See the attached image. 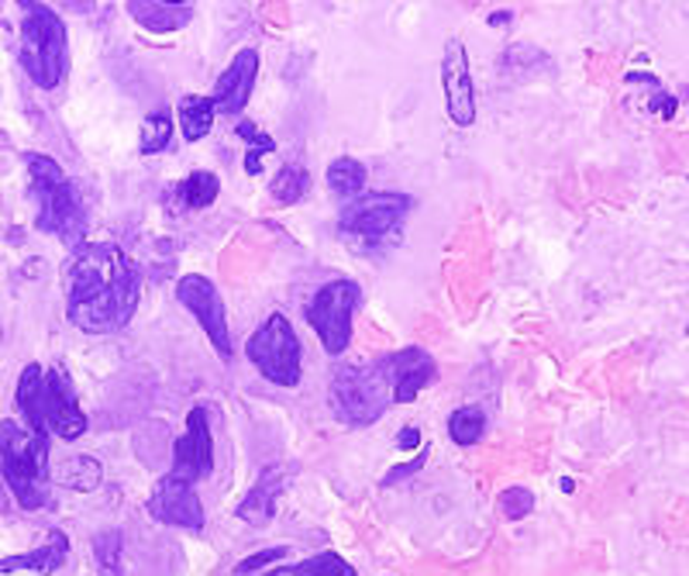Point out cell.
I'll list each match as a JSON object with an SVG mask.
<instances>
[{"label": "cell", "mask_w": 689, "mask_h": 576, "mask_svg": "<svg viewBox=\"0 0 689 576\" xmlns=\"http://www.w3.org/2000/svg\"><path fill=\"white\" fill-rule=\"evenodd\" d=\"M141 283L135 263L118 245H80L69 263V325L87 335H111L138 311Z\"/></svg>", "instance_id": "obj_1"}, {"label": "cell", "mask_w": 689, "mask_h": 576, "mask_svg": "<svg viewBox=\"0 0 689 576\" xmlns=\"http://www.w3.org/2000/svg\"><path fill=\"white\" fill-rule=\"evenodd\" d=\"M28 176H31V197L39 201V214H35V228L46 235H59L62 245L80 248L87 235V207L77 194V187L69 184L66 169L49 159L31 153L24 156Z\"/></svg>", "instance_id": "obj_2"}, {"label": "cell", "mask_w": 689, "mask_h": 576, "mask_svg": "<svg viewBox=\"0 0 689 576\" xmlns=\"http://www.w3.org/2000/svg\"><path fill=\"white\" fill-rule=\"evenodd\" d=\"M49 442L21 421H0V477L24 511H42L49 504Z\"/></svg>", "instance_id": "obj_3"}, {"label": "cell", "mask_w": 689, "mask_h": 576, "mask_svg": "<svg viewBox=\"0 0 689 576\" xmlns=\"http://www.w3.org/2000/svg\"><path fill=\"white\" fill-rule=\"evenodd\" d=\"M21 66L35 87L56 90L69 69L66 25L49 4H24L21 18Z\"/></svg>", "instance_id": "obj_4"}, {"label": "cell", "mask_w": 689, "mask_h": 576, "mask_svg": "<svg viewBox=\"0 0 689 576\" xmlns=\"http://www.w3.org/2000/svg\"><path fill=\"white\" fill-rule=\"evenodd\" d=\"M328 393H332L335 418L352 424V428H370L393 408V393H390V383H386L380 363L342 367L335 373Z\"/></svg>", "instance_id": "obj_5"}, {"label": "cell", "mask_w": 689, "mask_h": 576, "mask_svg": "<svg viewBox=\"0 0 689 576\" xmlns=\"http://www.w3.org/2000/svg\"><path fill=\"white\" fill-rule=\"evenodd\" d=\"M245 355H248V363L256 367L269 383H276V387H297L301 383L304 352H301L297 329L289 325L286 314L273 311L263 321V325L248 335Z\"/></svg>", "instance_id": "obj_6"}, {"label": "cell", "mask_w": 689, "mask_h": 576, "mask_svg": "<svg viewBox=\"0 0 689 576\" xmlns=\"http://www.w3.org/2000/svg\"><path fill=\"white\" fill-rule=\"evenodd\" d=\"M362 304L355 280H332L307 301V321L328 355H342L352 345V318Z\"/></svg>", "instance_id": "obj_7"}, {"label": "cell", "mask_w": 689, "mask_h": 576, "mask_svg": "<svg viewBox=\"0 0 689 576\" xmlns=\"http://www.w3.org/2000/svg\"><path fill=\"white\" fill-rule=\"evenodd\" d=\"M414 211V201L407 194H362L355 197L338 218V228L362 242H383L386 235H396Z\"/></svg>", "instance_id": "obj_8"}, {"label": "cell", "mask_w": 689, "mask_h": 576, "mask_svg": "<svg viewBox=\"0 0 689 576\" xmlns=\"http://www.w3.org/2000/svg\"><path fill=\"white\" fill-rule=\"evenodd\" d=\"M176 301L197 318V325L210 339L214 352L228 363V359H232V335H228L225 301H222V294H217V286L207 276L190 273V276H184V280L176 283Z\"/></svg>", "instance_id": "obj_9"}, {"label": "cell", "mask_w": 689, "mask_h": 576, "mask_svg": "<svg viewBox=\"0 0 689 576\" xmlns=\"http://www.w3.org/2000/svg\"><path fill=\"white\" fill-rule=\"evenodd\" d=\"M214 474V436H210V418L204 408L187 411V431L173 442V466L169 477L179 484H197Z\"/></svg>", "instance_id": "obj_10"}, {"label": "cell", "mask_w": 689, "mask_h": 576, "mask_svg": "<svg viewBox=\"0 0 689 576\" xmlns=\"http://www.w3.org/2000/svg\"><path fill=\"white\" fill-rule=\"evenodd\" d=\"M42 401H46V428L49 436H59L62 442H77L87 431V414L77 401V390L62 367H52L42 373Z\"/></svg>", "instance_id": "obj_11"}, {"label": "cell", "mask_w": 689, "mask_h": 576, "mask_svg": "<svg viewBox=\"0 0 689 576\" xmlns=\"http://www.w3.org/2000/svg\"><path fill=\"white\" fill-rule=\"evenodd\" d=\"M442 90H445V111L452 125L469 128L476 121V87L473 69H469V49L462 39H449L442 56Z\"/></svg>", "instance_id": "obj_12"}, {"label": "cell", "mask_w": 689, "mask_h": 576, "mask_svg": "<svg viewBox=\"0 0 689 576\" xmlns=\"http://www.w3.org/2000/svg\"><path fill=\"white\" fill-rule=\"evenodd\" d=\"M380 367H383V377L390 383L393 404L417 401V393L427 383H434V377H439V367H434L431 352H424L421 345H407L401 352H390L386 359H380Z\"/></svg>", "instance_id": "obj_13"}, {"label": "cell", "mask_w": 689, "mask_h": 576, "mask_svg": "<svg viewBox=\"0 0 689 576\" xmlns=\"http://www.w3.org/2000/svg\"><path fill=\"white\" fill-rule=\"evenodd\" d=\"M149 515L159 525L187 528V531H204V504L190 484H179L173 477L159 480L152 497H149Z\"/></svg>", "instance_id": "obj_14"}, {"label": "cell", "mask_w": 689, "mask_h": 576, "mask_svg": "<svg viewBox=\"0 0 689 576\" xmlns=\"http://www.w3.org/2000/svg\"><path fill=\"white\" fill-rule=\"evenodd\" d=\"M256 77H259V52L256 49H242L222 77L214 84V111H222L228 118L242 115L248 107V97H252V87H256Z\"/></svg>", "instance_id": "obj_15"}, {"label": "cell", "mask_w": 689, "mask_h": 576, "mask_svg": "<svg viewBox=\"0 0 689 576\" xmlns=\"http://www.w3.org/2000/svg\"><path fill=\"white\" fill-rule=\"evenodd\" d=\"M286 487V470L283 466H266V470L259 474V480L248 487V494L242 497L238 504V518L256 525V528H266L276 515V500Z\"/></svg>", "instance_id": "obj_16"}, {"label": "cell", "mask_w": 689, "mask_h": 576, "mask_svg": "<svg viewBox=\"0 0 689 576\" xmlns=\"http://www.w3.org/2000/svg\"><path fill=\"white\" fill-rule=\"evenodd\" d=\"M66 559H69V538H66V531L52 528L39 549L0 559V573H21V569H28V573H39V576H52V573H59V569L66 566Z\"/></svg>", "instance_id": "obj_17"}, {"label": "cell", "mask_w": 689, "mask_h": 576, "mask_svg": "<svg viewBox=\"0 0 689 576\" xmlns=\"http://www.w3.org/2000/svg\"><path fill=\"white\" fill-rule=\"evenodd\" d=\"M128 14L152 35H169L179 31L194 21V4L190 0H179V4H169V0H131L125 4Z\"/></svg>", "instance_id": "obj_18"}, {"label": "cell", "mask_w": 689, "mask_h": 576, "mask_svg": "<svg viewBox=\"0 0 689 576\" xmlns=\"http://www.w3.org/2000/svg\"><path fill=\"white\" fill-rule=\"evenodd\" d=\"M42 367L39 363H28L18 377V411L24 418V428H31L35 436H49L46 428V401H42Z\"/></svg>", "instance_id": "obj_19"}, {"label": "cell", "mask_w": 689, "mask_h": 576, "mask_svg": "<svg viewBox=\"0 0 689 576\" xmlns=\"http://www.w3.org/2000/svg\"><path fill=\"white\" fill-rule=\"evenodd\" d=\"M49 480L66 487V490L90 494L104 484V466L93 456H69L56 466V470H49Z\"/></svg>", "instance_id": "obj_20"}, {"label": "cell", "mask_w": 689, "mask_h": 576, "mask_svg": "<svg viewBox=\"0 0 689 576\" xmlns=\"http://www.w3.org/2000/svg\"><path fill=\"white\" fill-rule=\"evenodd\" d=\"M214 118H217L214 100H210V97H200V94H190V97L179 100L173 121H179V131H184L187 141H200L204 135H210Z\"/></svg>", "instance_id": "obj_21"}, {"label": "cell", "mask_w": 689, "mask_h": 576, "mask_svg": "<svg viewBox=\"0 0 689 576\" xmlns=\"http://www.w3.org/2000/svg\"><path fill=\"white\" fill-rule=\"evenodd\" d=\"M328 187L335 197L342 201H355L362 197V191H366V166H362L358 159L352 156H342L328 166Z\"/></svg>", "instance_id": "obj_22"}, {"label": "cell", "mask_w": 689, "mask_h": 576, "mask_svg": "<svg viewBox=\"0 0 689 576\" xmlns=\"http://www.w3.org/2000/svg\"><path fill=\"white\" fill-rule=\"evenodd\" d=\"M449 436H452V442L455 446H476L483 436H486V414H483V408H476V404H465V408H455L452 414H449Z\"/></svg>", "instance_id": "obj_23"}, {"label": "cell", "mask_w": 689, "mask_h": 576, "mask_svg": "<svg viewBox=\"0 0 689 576\" xmlns=\"http://www.w3.org/2000/svg\"><path fill=\"white\" fill-rule=\"evenodd\" d=\"M269 194H273V201H276L279 207H289V204L304 201V197L311 194V173H307L304 166H294V163L283 166V169L276 173V179H273Z\"/></svg>", "instance_id": "obj_24"}, {"label": "cell", "mask_w": 689, "mask_h": 576, "mask_svg": "<svg viewBox=\"0 0 689 576\" xmlns=\"http://www.w3.org/2000/svg\"><path fill=\"white\" fill-rule=\"evenodd\" d=\"M176 194L187 207L200 211V207H210L217 201V194H222V179H217L210 169H194L184 184L176 187Z\"/></svg>", "instance_id": "obj_25"}, {"label": "cell", "mask_w": 689, "mask_h": 576, "mask_svg": "<svg viewBox=\"0 0 689 576\" xmlns=\"http://www.w3.org/2000/svg\"><path fill=\"white\" fill-rule=\"evenodd\" d=\"M173 141V111L169 107H159V111H152L149 118L141 121V153L145 156H156L163 149H169Z\"/></svg>", "instance_id": "obj_26"}, {"label": "cell", "mask_w": 689, "mask_h": 576, "mask_svg": "<svg viewBox=\"0 0 689 576\" xmlns=\"http://www.w3.org/2000/svg\"><path fill=\"white\" fill-rule=\"evenodd\" d=\"M238 135L252 141L248 153H245V169H248L252 176L263 173V159L276 153V141H273L269 135H263V131H259L256 125H252V121H242V125H238Z\"/></svg>", "instance_id": "obj_27"}, {"label": "cell", "mask_w": 689, "mask_h": 576, "mask_svg": "<svg viewBox=\"0 0 689 576\" xmlns=\"http://www.w3.org/2000/svg\"><path fill=\"white\" fill-rule=\"evenodd\" d=\"M297 576H358L338 553H317L294 566Z\"/></svg>", "instance_id": "obj_28"}, {"label": "cell", "mask_w": 689, "mask_h": 576, "mask_svg": "<svg viewBox=\"0 0 689 576\" xmlns=\"http://www.w3.org/2000/svg\"><path fill=\"white\" fill-rule=\"evenodd\" d=\"M93 556L100 566V576H118L121 566V535L118 531H100L93 538Z\"/></svg>", "instance_id": "obj_29"}, {"label": "cell", "mask_w": 689, "mask_h": 576, "mask_svg": "<svg viewBox=\"0 0 689 576\" xmlns=\"http://www.w3.org/2000/svg\"><path fill=\"white\" fill-rule=\"evenodd\" d=\"M496 504H500V515H503V518L518 521V518H524V515L534 511V494L524 490V487H506Z\"/></svg>", "instance_id": "obj_30"}, {"label": "cell", "mask_w": 689, "mask_h": 576, "mask_svg": "<svg viewBox=\"0 0 689 576\" xmlns=\"http://www.w3.org/2000/svg\"><path fill=\"white\" fill-rule=\"evenodd\" d=\"M289 556V549L286 546H276V549H263V553H256V556H248L245 563H238L235 566V576H252V573H259V569H266L269 563H276V559H286Z\"/></svg>", "instance_id": "obj_31"}, {"label": "cell", "mask_w": 689, "mask_h": 576, "mask_svg": "<svg viewBox=\"0 0 689 576\" xmlns=\"http://www.w3.org/2000/svg\"><path fill=\"white\" fill-rule=\"evenodd\" d=\"M396 449H401V452L421 449V428L417 424H404L401 431H396Z\"/></svg>", "instance_id": "obj_32"}, {"label": "cell", "mask_w": 689, "mask_h": 576, "mask_svg": "<svg viewBox=\"0 0 689 576\" xmlns=\"http://www.w3.org/2000/svg\"><path fill=\"white\" fill-rule=\"evenodd\" d=\"M421 462H424V452L414 459V462H404V466H393V470L386 474V484H396V480H404V477H411V474H417L421 470Z\"/></svg>", "instance_id": "obj_33"}, {"label": "cell", "mask_w": 689, "mask_h": 576, "mask_svg": "<svg viewBox=\"0 0 689 576\" xmlns=\"http://www.w3.org/2000/svg\"><path fill=\"white\" fill-rule=\"evenodd\" d=\"M266 576H297V573H294V566H283V569H273V573H266Z\"/></svg>", "instance_id": "obj_34"}, {"label": "cell", "mask_w": 689, "mask_h": 576, "mask_svg": "<svg viewBox=\"0 0 689 576\" xmlns=\"http://www.w3.org/2000/svg\"><path fill=\"white\" fill-rule=\"evenodd\" d=\"M511 21V14H490V25H506Z\"/></svg>", "instance_id": "obj_35"}]
</instances>
